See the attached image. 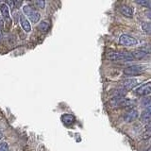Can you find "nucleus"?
Here are the masks:
<instances>
[{
	"label": "nucleus",
	"mask_w": 151,
	"mask_h": 151,
	"mask_svg": "<svg viewBox=\"0 0 151 151\" xmlns=\"http://www.w3.org/2000/svg\"><path fill=\"white\" fill-rule=\"evenodd\" d=\"M23 12L25 13V15H27L28 18H29V20L32 23H38V21L40 20L41 14L37 11H35L33 8L28 6V5H26V6L23 7Z\"/></svg>",
	"instance_id": "nucleus-4"
},
{
	"label": "nucleus",
	"mask_w": 151,
	"mask_h": 151,
	"mask_svg": "<svg viewBox=\"0 0 151 151\" xmlns=\"http://www.w3.org/2000/svg\"><path fill=\"white\" fill-rule=\"evenodd\" d=\"M136 3L139 4V5H142V6H145L146 8H150L151 7V2L147 1V0H143V1H136Z\"/></svg>",
	"instance_id": "nucleus-19"
},
{
	"label": "nucleus",
	"mask_w": 151,
	"mask_h": 151,
	"mask_svg": "<svg viewBox=\"0 0 151 151\" xmlns=\"http://www.w3.org/2000/svg\"><path fill=\"white\" fill-rule=\"evenodd\" d=\"M35 4H36L39 8H41V9H44V8H45V1H36Z\"/></svg>",
	"instance_id": "nucleus-21"
},
{
	"label": "nucleus",
	"mask_w": 151,
	"mask_h": 151,
	"mask_svg": "<svg viewBox=\"0 0 151 151\" xmlns=\"http://www.w3.org/2000/svg\"><path fill=\"white\" fill-rule=\"evenodd\" d=\"M146 70V66L145 65H132V66H129V67L125 68L123 70V73L126 76H129V77H132V76H138L141 75L142 73H144Z\"/></svg>",
	"instance_id": "nucleus-3"
},
{
	"label": "nucleus",
	"mask_w": 151,
	"mask_h": 151,
	"mask_svg": "<svg viewBox=\"0 0 151 151\" xmlns=\"http://www.w3.org/2000/svg\"><path fill=\"white\" fill-rule=\"evenodd\" d=\"M137 84H138V80L136 78H126L121 82L123 89H125V90L133 89Z\"/></svg>",
	"instance_id": "nucleus-8"
},
{
	"label": "nucleus",
	"mask_w": 151,
	"mask_h": 151,
	"mask_svg": "<svg viewBox=\"0 0 151 151\" xmlns=\"http://www.w3.org/2000/svg\"><path fill=\"white\" fill-rule=\"evenodd\" d=\"M142 28L145 33L151 35V23H143L142 24Z\"/></svg>",
	"instance_id": "nucleus-16"
},
{
	"label": "nucleus",
	"mask_w": 151,
	"mask_h": 151,
	"mask_svg": "<svg viewBox=\"0 0 151 151\" xmlns=\"http://www.w3.org/2000/svg\"><path fill=\"white\" fill-rule=\"evenodd\" d=\"M0 12H1V14L3 18L6 20L7 22L11 23V16H9V8L8 6V4H1L0 6Z\"/></svg>",
	"instance_id": "nucleus-11"
},
{
	"label": "nucleus",
	"mask_w": 151,
	"mask_h": 151,
	"mask_svg": "<svg viewBox=\"0 0 151 151\" xmlns=\"http://www.w3.org/2000/svg\"><path fill=\"white\" fill-rule=\"evenodd\" d=\"M9 150V145L7 143H3L0 145V151H8Z\"/></svg>",
	"instance_id": "nucleus-20"
},
{
	"label": "nucleus",
	"mask_w": 151,
	"mask_h": 151,
	"mask_svg": "<svg viewBox=\"0 0 151 151\" xmlns=\"http://www.w3.org/2000/svg\"><path fill=\"white\" fill-rule=\"evenodd\" d=\"M2 137H3V134H2V132H0V140L2 139Z\"/></svg>",
	"instance_id": "nucleus-23"
},
{
	"label": "nucleus",
	"mask_w": 151,
	"mask_h": 151,
	"mask_svg": "<svg viewBox=\"0 0 151 151\" xmlns=\"http://www.w3.org/2000/svg\"><path fill=\"white\" fill-rule=\"evenodd\" d=\"M120 12L126 17H132L133 15V12H132V9L129 6H126V5H123L120 7Z\"/></svg>",
	"instance_id": "nucleus-12"
},
{
	"label": "nucleus",
	"mask_w": 151,
	"mask_h": 151,
	"mask_svg": "<svg viewBox=\"0 0 151 151\" xmlns=\"http://www.w3.org/2000/svg\"><path fill=\"white\" fill-rule=\"evenodd\" d=\"M139 115V112L138 111L136 110H129V111H127L125 114H124V120L127 123H132L133 121H135L137 118H138Z\"/></svg>",
	"instance_id": "nucleus-7"
},
{
	"label": "nucleus",
	"mask_w": 151,
	"mask_h": 151,
	"mask_svg": "<svg viewBox=\"0 0 151 151\" xmlns=\"http://www.w3.org/2000/svg\"><path fill=\"white\" fill-rule=\"evenodd\" d=\"M134 93H135V94H137V96H148V94L151 93V82L141 85L140 87L135 89Z\"/></svg>",
	"instance_id": "nucleus-6"
},
{
	"label": "nucleus",
	"mask_w": 151,
	"mask_h": 151,
	"mask_svg": "<svg viewBox=\"0 0 151 151\" xmlns=\"http://www.w3.org/2000/svg\"><path fill=\"white\" fill-rule=\"evenodd\" d=\"M132 55H133L134 59H138V60H140V59H143L144 57L146 56V52H145V51H141V50H136V51H134V52H132Z\"/></svg>",
	"instance_id": "nucleus-14"
},
{
	"label": "nucleus",
	"mask_w": 151,
	"mask_h": 151,
	"mask_svg": "<svg viewBox=\"0 0 151 151\" xmlns=\"http://www.w3.org/2000/svg\"><path fill=\"white\" fill-rule=\"evenodd\" d=\"M19 21H20V25H21L22 28L26 32H30L31 31V25H30L29 21L27 20L25 15L21 14L20 17H19Z\"/></svg>",
	"instance_id": "nucleus-10"
},
{
	"label": "nucleus",
	"mask_w": 151,
	"mask_h": 151,
	"mask_svg": "<svg viewBox=\"0 0 151 151\" xmlns=\"http://www.w3.org/2000/svg\"><path fill=\"white\" fill-rule=\"evenodd\" d=\"M107 58L111 61H132L135 60L130 52H110L107 54Z\"/></svg>",
	"instance_id": "nucleus-1"
},
{
	"label": "nucleus",
	"mask_w": 151,
	"mask_h": 151,
	"mask_svg": "<svg viewBox=\"0 0 151 151\" xmlns=\"http://www.w3.org/2000/svg\"><path fill=\"white\" fill-rule=\"evenodd\" d=\"M140 119L143 123H145V124L151 123V105L143 111V112L141 113Z\"/></svg>",
	"instance_id": "nucleus-9"
},
{
	"label": "nucleus",
	"mask_w": 151,
	"mask_h": 151,
	"mask_svg": "<svg viewBox=\"0 0 151 151\" xmlns=\"http://www.w3.org/2000/svg\"><path fill=\"white\" fill-rule=\"evenodd\" d=\"M38 27H39V29L41 31L45 32V31L48 30V28H49V23L47 22V21H42Z\"/></svg>",
	"instance_id": "nucleus-15"
},
{
	"label": "nucleus",
	"mask_w": 151,
	"mask_h": 151,
	"mask_svg": "<svg viewBox=\"0 0 151 151\" xmlns=\"http://www.w3.org/2000/svg\"><path fill=\"white\" fill-rule=\"evenodd\" d=\"M61 120L65 125H72L75 122V117L72 114H63L61 116Z\"/></svg>",
	"instance_id": "nucleus-13"
},
{
	"label": "nucleus",
	"mask_w": 151,
	"mask_h": 151,
	"mask_svg": "<svg viewBox=\"0 0 151 151\" xmlns=\"http://www.w3.org/2000/svg\"><path fill=\"white\" fill-rule=\"evenodd\" d=\"M119 44L124 46H134L136 45H138V40L135 39L132 36L123 34L119 38Z\"/></svg>",
	"instance_id": "nucleus-5"
},
{
	"label": "nucleus",
	"mask_w": 151,
	"mask_h": 151,
	"mask_svg": "<svg viewBox=\"0 0 151 151\" xmlns=\"http://www.w3.org/2000/svg\"><path fill=\"white\" fill-rule=\"evenodd\" d=\"M151 103V96H145L141 101V105L142 106H150Z\"/></svg>",
	"instance_id": "nucleus-18"
},
{
	"label": "nucleus",
	"mask_w": 151,
	"mask_h": 151,
	"mask_svg": "<svg viewBox=\"0 0 151 151\" xmlns=\"http://www.w3.org/2000/svg\"><path fill=\"white\" fill-rule=\"evenodd\" d=\"M110 104H111V107H115V108L130 109L132 107H135L136 102H135V100H131V99L120 98V99H111ZM130 110H131V109H130Z\"/></svg>",
	"instance_id": "nucleus-2"
},
{
	"label": "nucleus",
	"mask_w": 151,
	"mask_h": 151,
	"mask_svg": "<svg viewBox=\"0 0 151 151\" xmlns=\"http://www.w3.org/2000/svg\"><path fill=\"white\" fill-rule=\"evenodd\" d=\"M151 137V127H146L145 130L143 132V134H142V138L143 139H149Z\"/></svg>",
	"instance_id": "nucleus-17"
},
{
	"label": "nucleus",
	"mask_w": 151,
	"mask_h": 151,
	"mask_svg": "<svg viewBox=\"0 0 151 151\" xmlns=\"http://www.w3.org/2000/svg\"><path fill=\"white\" fill-rule=\"evenodd\" d=\"M2 29H3V21L0 19V39L2 37Z\"/></svg>",
	"instance_id": "nucleus-22"
}]
</instances>
